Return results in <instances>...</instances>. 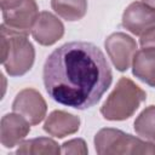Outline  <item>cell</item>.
Here are the masks:
<instances>
[{
    "mask_svg": "<svg viewBox=\"0 0 155 155\" xmlns=\"http://www.w3.org/2000/svg\"><path fill=\"white\" fill-rule=\"evenodd\" d=\"M42 78L53 101L79 110L96 105L113 81L104 53L87 41H71L56 48L44 64Z\"/></svg>",
    "mask_w": 155,
    "mask_h": 155,
    "instance_id": "1",
    "label": "cell"
},
{
    "mask_svg": "<svg viewBox=\"0 0 155 155\" xmlns=\"http://www.w3.org/2000/svg\"><path fill=\"white\" fill-rule=\"evenodd\" d=\"M1 31V63L10 76L24 75L33 67L35 51L27 35L10 30L4 23Z\"/></svg>",
    "mask_w": 155,
    "mask_h": 155,
    "instance_id": "2",
    "label": "cell"
},
{
    "mask_svg": "<svg viewBox=\"0 0 155 155\" xmlns=\"http://www.w3.org/2000/svg\"><path fill=\"white\" fill-rule=\"evenodd\" d=\"M145 98L147 93L132 80L121 78L101 108V113L107 120H126L133 115Z\"/></svg>",
    "mask_w": 155,
    "mask_h": 155,
    "instance_id": "3",
    "label": "cell"
},
{
    "mask_svg": "<svg viewBox=\"0 0 155 155\" xmlns=\"http://www.w3.org/2000/svg\"><path fill=\"white\" fill-rule=\"evenodd\" d=\"M98 154H133L155 153V144L147 143L120 130L103 128L94 137Z\"/></svg>",
    "mask_w": 155,
    "mask_h": 155,
    "instance_id": "4",
    "label": "cell"
},
{
    "mask_svg": "<svg viewBox=\"0 0 155 155\" xmlns=\"http://www.w3.org/2000/svg\"><path fill=\"white\" fill-rule=\"evenodd\" d=\"M39 17L35 0H22L19 4L2 10L4 24L12 31L28 35Z\"/></svg>",
    "mask_w": 155,
    "mask_h": 155,
    "instance_id": "5",
    "label": "cell"
},
{
    "mask_svg": "<svg viewBox=\"0 0 155 155\" xmlns=\"http://www.w3.org/2000/svg\"><path fill=\"white\" fill-rule=\"evenodd\" d=\"M104 45L116 69L120 71L127 70L137 52L136 41L125 33H114L107 38Z\"/></svg>",
    "mask_w": 155,
    "mask_h": 155,
    "instance_id": "6",
    "label": "cell"
},
{
    "mask_svg": "<svg viewBox=\"0 0 155 155\" xmlns=\"http://www.w3.org/2000/svg\"><path fill=\"white\" fill-rule=\"evenodd\" d=\"M46 109V102L34 88L22 90L12 103V110L25 117L31 125H38L44 120Z\"/></svg>",
    "mask_w": 155,
    "mask_h": 155,
    "instance_id": "7",
    "label": "cell"
},
{
    "mask_svg": "<svg viewBox=\"0 0 155 155\" xmlns=\"http://www.w3.org/2000/svg\"><path fill=\"white\" fill-rule=\"evenodd\" d=\"M122 25L134 35H142L155 25V8L144 2L130 4L122 15Z\"/></svg>",
    "mask_w": 155,
    "mask_h": 155,
    "instance_id": "8",
    "label": "cell"
},
{
    "mask_svg": "<svg viewBox=\"0 0 155 155\" xmlns=\"http://www.w3.org/2000/svg\"><path fill=\"white\" fill-rule=\"evenodd\" d=\"M64 34V27L62 22L52 13L44 11L39 15L33 29V38L44 46L53 45Z\"/></svg>",
    "mask_w": 155,
    "mask_h": 155,
    "instance_id": "9",
    "label": "cell"
},
{
    "mask_svg": "<svg viewBox=\"0 0 155 155\" xmlns=\"http://www.w3.org/2000/svg\"><path fill=\"white\" fill-rule=\"evenodd\" d=\"M30 131L29 121L22 115L6 114L1 119L0 126V139L5 148H12L17 145Z\"/></svg>",
    "mask_w": 155,
    "mask_h": 155,
    "instance_id": "10",
    "label": "cell"
},
{
    "mask_svg": "<svg viewBox=\"0 0 155 155\" xmlns=\"http://www.w3.org/2000/svg\"><path fill=\"white\" fill-rule=\"evenodd\" d=\"M79 125L80 119L78 116L62 110H54L47 117L44 125V130L51 136L63 138L76 132L79 130Z\"/></svg>",
    "mask_w": 155,
    "mask_h": 155,
    "instance_id": "11",
    "label": "cell"
},
{
    "mask_svg": "<svg viewBox=\"0 0 155 155\" xmlns=\"http://www.w3.org/2000/svg\"><path fill=\"white\" fill-rule=\"evenodd\" d=\"M132 73L140 81L155 87V47H143L133 57Z\"/></svg>",
    "mask_w": 155,
    "mask_h": 155,
    "instance_id": "12",
    "label": "cell"
},
{
    "mask_svg": "<svg viewBox=\"0 0 155 155\" xmlns=\"http://www.w3.org/2000/svg\"><path fill=\"white\" fill-rule=\"evenodd\" d=\"M51 6L63 19L74 22L86 15L87 0H51Z\"/></svg>",
    "mask_w": 155,
    "mask_h": 155,
    "instance_id": "13",
    "label": "cell"
},
{
    "mask_svg": "<svg viewBox=\"0 0 155 155\" xmlns=\"http://www.w3.org/2000/svg\"><path fill=\"white\" fill-rule=\"evenodd\" d=\"M134 131L138 136L155 140V105L145 108L134 121Z\"/></svg>",
    "mask_w": 155,
    "mask_h": 155,
    "instance_id": "14",
    "label": "cell"
},
{
    "mask_svg": "<svg viewBox=\"0 0 155 155\" xmlns=\"http://www.w3.org/2000/svg\"><path fill=\"white\" fill-rule=\"evenodd\" d=\"M17 149V154H57L59 153L58 144L50 138H35L27 140Z\"/></svg>",
    "mask_w": 155,
    "mask_h": 155,
    "instance_id": "15",
    "label": "cell"
},
{
    "mask_svg": "<svg viewBox=\"0 0 155 155\" xmlns=\"http://www.w3.org/2000/svg\"><path fill=\"white\" fill-rule=\"evenodd\" d=\"M142 47H155V25L145 30L139 39Z\"/></svg>",
    "mask_w": 155,
    "mask_h": 155,
    "instance_id": "16",
    "label": "cell"
},
{
    "mask_svg": "<svg viewBox=\"0 0 155 155\" xmlns=\"http://www.w3.org/2000/svg\"><path fill=\"white\" fill-rule=\"evenodd\" d=\"M144 4H147L148 6H150V7H153V8H155V0H142Z\"/></svg>",
    "mask_w": 155,
    "mask_h": 155,
    "instance_id": "17",
    "label": "cell"
}]
</instances>
